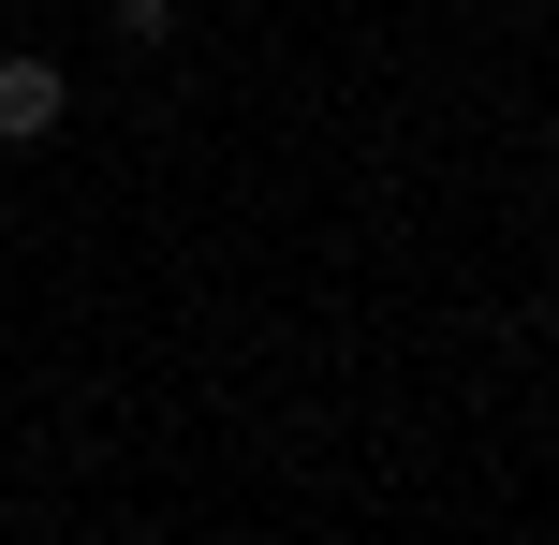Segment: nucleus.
<instances>
[{
	"mask_svg": "<svg viewBox=\"0 0 559 545\" xmlns=\"http://www.w3.org/2000/svg\"><path fill=\"white\" fill-rule=\"evenodd\" d=\"M59 59H0V147H29V133H59Z\"/></svg>",
	"mask_w": 559,
	"mask_h": 545,
	"instance_id": "1",
	"label": "nucleus"
},
{
	"mask_svg": "<svg viewBox=\"0 0 559 545\" xmlns=\"http://www.w3.org/2000/svg\"><path fill=\"white\" fill-rule=\"evenodd\" d=\"M118 29H133V45H163V29H177V0H118Z\"/></svg>",
	"mask_w": 559,
	"mask_h": 545,
	"instance_id": "2",
	"label": "nucleus"
}]
</instances>
